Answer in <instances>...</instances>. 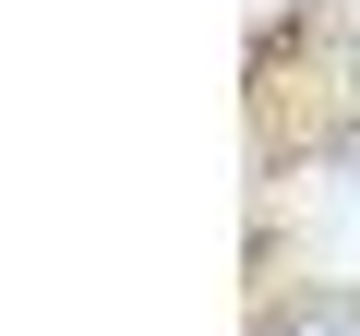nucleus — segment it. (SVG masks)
<instances>
[{"mask_svg": "<svg viewBox=\"0 0 360 336\" xmlns=\"http://www.w3.org/2000/svg\"><path fill=\"white\" fill-rule=\"evenodd\" d=\"M264 336H360V300H300V312L264 324Z\"/></svg>", "mask_w": 360, "mask_h": 336, "instance_id": "obj_1", "label": "nucleus"}]
</instances>
